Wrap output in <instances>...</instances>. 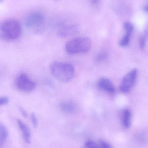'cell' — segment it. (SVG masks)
I'll return each instance as SVG.
<instances>
[{
	"label": "cell",
	"instance_id": "cell-1",
	"mask_svg": "<svg viewBox=\"0 0 148 148\" xmlns=\"http://www.w3.org/2000/svg\"><path fill=\"white\" fill-rule=\"evenodd\" d=\"M53 75L58 81L67 82L74 77L75 70L71 64L64 62H54L50 67Z\"/></svg>",
	"mask_w": 148,
	"mask_h": 148
},
{
	"label": "cell",
	"instance_id": "cell-2",
	"mask_svg": "<svg viewBox=\"0 0 148 148\" xmlns=\"http://www.w3.org/2000/svg\"><path fill=\"white\" fill-rule=\"evenodd\" d=\"M21 34L20 23L13 19L3 22L0 27V35L2 39L5 40L13 41L18 39Z\"/></svg>",
	"mask_w": 148,
	"mask_h": 148
},
{
	"label": "cell",
	"instance_id": "cell-3",
	"mask_svg": "<svg viewBox=\"0 0 148 148\" xmlns=\"http://www.w3.org/2000/svg\"><path fill=\"white\" fill-rule=\"evenodd\" d=\"M91 47V41L88 37H77L72 39L65 45V50L70 55L87 53Z\"/></svg>",
	"mask_w": 148,
	"mask_h": 148
},
{
	"label": "cell",
	"instance_id": "cell-4",
	"mask_svg": "<svg viewBox=\"0 0 148 148\" xmlns=\"http://www.w3.org/2000/svg\"><path fill=\"white\" fill-rule=\"evenodd\" d=\"M45 18L40 12H35L30 14L25 21L27 28L34 33H40L44 28Z\"/></svg>",
	"mask_w": 148,
	"mask_h": 148
},
{
	"label": "cell",
	"instance_id": "cell-5",
	"mask_svg": "<svg viewBox=\"0 0 148 148\" xmlns=\"http://www.w3.org/2000/svg\"><path fill=\"white\" fill-rule=\"evenodd\" d=\"M16 85L18 88L24 92L33 91L36 86V84L31 80L27 74L22 73L17 77Z\"/></svg>",
	"mask_w": 148,
	"mask_h": 148
},
{
	"label": "cell",
	"instance_id": "cell-6",
	"mask_svg": "<svg viewBox=\"0 0 148 148\" xmlns=\"http://www.w3.org/2000/svg\"><path fill=\"white\" fill-rule=\"evenodd\" d=\"M138 75V71L134 69L129 72L123 77L120 85V89L123 93L129 92L134 86Z\"/></svg>",
	"mask_w": 148,
	"mask_h": 148
},
{
	"label": "cell",
	"instance_id": "cell-7",
	"mask_svg": "<svg viewBox=\"0 0 148 148\" xmlns=\"http://www.w3.org/2000/svg\"><path fill=\"white\" fill-rule=\"evenodd\" d=\"M98 88L103 91L109 94H113L115 91V88L113 83L108 78L102 77L97 82Z\"/></svg>",
	"mask_w": 148,
	"mask_h": 148
},
{
	"label": "cell",
	"instance_id": "cell-8",
	"mask_svg": "<svg viewBox=\"0 0 148 148\" xmlns=\"http://www.w3.org/2000/svg\"><path fill=\"white\" fill-rule=\"evenodd\" d=\"M124 28L125 30V34L120 41V45L121 47L127 46L130 41V36L134 29L133 24L129 22H126L124 23Z\"/></svg>",
	"mask_w": 148,
	"mask_h": 148
},
{
	"label": "cell",
	"instance_id": "cell-9",
	"mask_svg": "<svg viewBox=\"0 0 148 148\" xmlns=\"http://www.w3.org/2000/svg\"><path fill=\"white\" fill-rule=\"evenodd\" d=\"M80 27L76 24L69 25L63 27L58 32V35L61 38L68 37L74 34L79 31Z\"/></svg>",
	"mask_w": 148,
	"mask_h": 148
},
{
	"label": "cell",
	"instance_id": "cell-10",
	"mask_svg": "<svg viewBox=\"0 0 148 148\" xmlns=\"http://www.w3.org/2000/svg\"><path fill=\"white\" fill-rule=\"evenodd\" d=\"M17 123L19 129L22 132L23 139L25 142L28 144L30 143L31 134L28 127L22 121L19 119H17Z\"/></svg>",
	"mask_w": 148,
	"mask_h": 148
},
{
	"label": "cell",
	"instance_id": "cell-11",
	"mask_svg": "<svg viewBox=\"0 0 148 148\" xmlns=\"http://www.w3.org/2000/svg\"><path fill=\"white\" fill-rule=\"evenodd\" d=\"M60 108L63 111L67 114L75 113L77 109V106L75 103L70 101L63 102L61 103Z\"/></svg>",
	"mask_w": 148,
	"mask_h": 148
},
{
	"label": "cell",
	"instance_id": "cell-12",
	"mask_svg": "<svg viewBox=\"0 0 148 148\" xmlns=\"http://www.w3.org/2000/svg\"><path fill=\"white\" fill-rule=\"evenodd\" d=\"M131 111L128 109L124 110L123 114L122 122L125 127L129 128L131 125Z\"/></svg>",
	"mask_w": 148,
	"mask_h": 148
},
{
	"label": "cell",
	"instance_id": "cell-13",
	"mask_svg": "<svg viewBox=\"0 0 148 148\" xmlns=\"http://www.w3.org/2000/svg\"><path fill=\"white\" fill-rule=\"evenodd\" d=\"M8 130L4 125L1 124L0 125V145L1 147L4 143L8 136Z\"/></svg>",
	"mask_w": 148,
	"mask_h": 148
},
{
	"label": "cell",
	"instance_id": "cell-14",
	"mask_svg": "<svg viewBox=\"0 0 148 148\" xmlns=\"http://www.w3.org/2000/svg\"><path fill=\"white\" fill-rule=\"evenodd\" d=\"M85 148H100L97 143L92 140H88L84 144Z\"/></svg>",
	"mask_w": 148,
	"mask_h": 148
},
{
	"label": "cell",
	"instance_id": "cell-15",
	"mask_svg": "<svg viewBox=\"0 0 148 148\" xmlns=\"http://www.w3.org/2000/svg\"><path fill=\"white\" fill-rule=\"evenodd\" d=\"M146 42H147V38L145 36H141L139 40V44L141 49H144L146 46Z\"/></svg>",
	"mask_w": 148,
	"mask_h": 148
},
{
	"label": "cell",
	"instance_id": "cell-16",
	"mask_svg": "<svg viewBox=\"0 0 148 148\" xmlns=\"http://www.w3.org/2000/svg\"><path fill=\"white\" fill-rule=\"evenodd\" d=\"M30 117H31V121H32L33 126L34 128L36 127L38 125V121H37L36 116L34 113H32L30 116Z\"/></svg>",
	"mask_w": 148,
	"mask_h": 148
},
{
	"label": "cell",
	"instance_id": "cell-17",
	"mask_svg": "<svg viewBox=\"0 0 148 148\" xmlns=\"http://www.w3.org/2000/svg\"><path fill=\"white\" fill-rule=\"evenodd\" d=\"M108 56L106 53H102L98 54L96 57V59L99 61H102L107 57Z\"/></svg>",
	"mask_w": 148,
	"mask_h": 148
},
{
	"label": "cell",
	"instance_id": "cell-18",
	"mask_svg": "<svg viewBox=\"0 0 148 148\" xmlns=\"http://www.w3.org/2000/svg\"><path fill=\"white\" fill-rule=\"evenodd\" d=\"M9 99L6 97H2L0 99V105H6L8 103Z\"/></svg>",
	"mask_w": 148,
	"mask_h": 148
},
{
	"label": "cell",
	"instance_id": "cell-19",
	"mask_svg": "<svg viewBox=\"0 0 148 148\" xmlns=\"http://www.w3.org/2000/svg\"><path fill=\"white\" fill-rule=\"evenodd\" d=\"M101 145L102 148H112L108 143L104 141H101Z\"/></svg>",
	"mask_w": 148,
	"mask_h": 148
},
{
	"label": "cell",
	"instance_id": "cell-20",
	"mask_svg": "<svg viewBox=\"0 0 148 148\" xmlns=\"http://www.w3.org/2000/svg\"><path fill=\"white\" fill-rule=\"evenodd\" d=\"M20 110L23 116H24V117H27V116H28V114H27L26 110L24 109L23 108H21V107L20 108Z\"/></svg>",
	"mask_w": 148,
	"mask_h": 148
},
{
	"label": "cell",
	"instance_id": "cell-21",
	"mask_svg": "<svg viewBox=\"0 0 148 148\" xmlns=\"http://www.w3.org/2000/svg\"><path fill=\"white\" fill-rule=\"evenodd\" d=\"M144 10L145 11H147V12H148V5L147 6H146V7H145V8H144Z\"/></svg>",
	"mask_w": 148,
	"mask_h": 148
},
{
	"label": "cell",
	"instance_id": "cell-22",
	"mask_svg": "<svg viewBox=\"0 0 148 148\" xmlns=\"http://www.w3.org/2000/svg\"><path fill=\"white\" fill-rule=\"evenodd\" d=\"M2 1H3V0H0V1H1V2Z\"/></svg>",
	"mask_w": 148,
	"mask_h": 148
}]
</instances>
